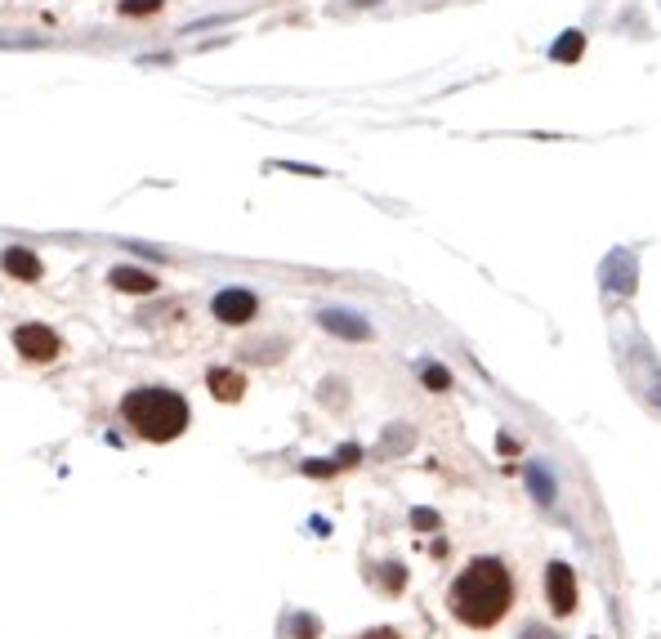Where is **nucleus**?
<instances>
[{
    "mask_svg": "<svg viewBox=\"0 0 661 639\" xmlns=\"http://www.w3.org/2000/svg\"><path fill=\"white\" fill-rule=\"evenodd\" d=\"M215 318L219 322H228V327H246V322L255 318V295L251 291H242V286H228V291H219L215 295Z\"/></svg>",
    "mask_w": 661,
    "mask_h": 639,
    "instance_id": "20e7f679",
    "label": "nucleus"
},
{
    "mask_svg": "<svg viewBox=\"0 0 661 639\" xmlns=\"http://www.w3.org/2000/svg\"><path fill=\"white\" fill-rule=\"evenodd\" d=\"M121 416H126V425L139 438L170 443L175 434H184L188 403L175 394V389H130L126 403H121Z\"/></svg>",
    "mask_w": 661,
    "mask_h": 639,
    "instance_id": "f03ea898",
    "label": "nucleus"
},
{
    "mask_svg": "<svg viewBox=\"0 0 661 639\" xmlns=\"http://www.w3.org/2000/svg\"><path fill=\"white\" fill-rule=\"evenodd\" d=\"M425 385H434V389H447V371H443V367H425Z\"/></svg>",
    "mask_w": 661,
    "mask_h": 639,
    "instance_id": "ddd939ff",
    "label": "nucleus"
},
{
    "mask_svg": "<svg viewBox=\"0 0 661 639\" xmlns=\"http://www.w3.org/2000/svg\"><path fill=\"white\" fill-rule=\"evenodd\" d=\"M358 5H371V0H358Z\"/></svg>",
    "mask_w": 661,
    "mask_h": 639,
    "instance_id": "dca6fc26",
    "label": "nucleus"
},
{
    "mask_svg": "<svg viewBox=\"0 0 661 639\" xmlns=\"http://www.w3.org/2000/svg\"><path fill=\"white\" fill-rule=\"evenodd\" d=\"M523 639H554V635L541 631V626H528V631H523Z\"/></svg>",
    "mask_w": 661,
    "mask_h": 639,
    "instance_id": "4468645a",
    "label": "nucleus"
},
{
    "mask_svg": "<svg viewBox=\"0 0 661 639\" xmlns=\"http://www.w3.org/2000/svg\"><path fill=\"white\" fill-rule=\"evenodd\" d=\"M528 479H532V488H536V497H541V501H554V488H550V479H545V474H541V470H532V474H528Z\"/></svg>",
    "mask_w": 661,
    "mask_h": 639,
    "instance_id": "f8f14e48",
    "label": "nucleus"
},
{
    "mask_svg": "<svg viewBox=\"0 0 661 639\" xmlns=\"http://www.w3.org/2000/svg\"><path fill=\"white\" fill-rule=\"evenodd\" d=\"M545 590H550L554 613H572V608H577V581H572V568L568 564H550Z\"/></svg>",
    "mask_w": 661,
    "mask_h": 639,
    "instance_id": "39448f33",
    "label": "nucleus"
},
{
    "mask_svg": "<svg viewBox=\"0 0 661 639\" xmlns=\"http://www.w3.org/2000/svg\"><path fill=\"white\" fill-rule=\"evenodd\" d=\"M210 389H215L219 398H237L242 394V376H237V371H210Z\"/></svg>",
    "mask_w": 661,
    "mask_h": 639,
    "instance_id": "1a4fd4ad",
    "label": "nucleus"
},
{
    "mask_svg": "<svg viewBox=\"0 0 661 639\" xmlns=\"http://www.w3.org/2000/svg\"><path fill=\"white\" fill-rule=\"evenodd\" d=\"M166 0H121V14H157Z\"/></svg>",
    "mask_w": 661,
    "mask_h": 639,
    "instance_id": "9d476101",
    "label": "nucleus"
},
{
    "mask_svg": "<svg viewBox=\"0 0 661 639\" xmlns=\"http://www.w3.org/2000/svg\"><path fill=\"white\" fill-rule=\"evenodd\" d=\"M112 286H121V291H130V295H148V291H157V278L152 273H139V269H112V278H108Z\"/></svg>",
    "mask_w": 661,
    "mask_h": 639,
    "instance_id": "0eeeda50",
    "label": "nucleus"
},
{
    "mask_svg": "<svg viewBox=\"0 0 661 639\" xmlns=\"http://www.w3.org/2000/svg\"><path fill=\"white\" fill-rule=\"evenodd\" d=\"M510 599H514V581L501 559H474L452 581V613L465 626H496L510 613Z\"/></svg>",
    "mask_w": 661,
    "mask_h": 639,
    "instance_id": "f257e3e1",
    "label": "nucleus"
},
{
    "mask_svg": "<svg viewBox=\"0 0 661 639\" xmlns=\"http://www.w3.org/2000/svg\"><path fill=\"white\" fill-rule=\"evenodd\" d=\"M581 54V36L577 32H568V41L559 45V50H554V59H577Z\"/></svg>",
    "mask_w": 661,
    "mask_h": 639,
    "instance_id": "9b49d317",
    "label": "nucleus"
},
{
    "mask_svg": "<svg viewBox=\"0 0 661 639\" xmlns=\"http://www.w3.org/2000/svg\"><path fill=\"white\" fill-rule=\"evenodd\" d=\"M322 327H327V331H340V336H353V340L367 336L362 318H353V313H322Z\"/></svg>",
    "mask_w": 661,
    "mask_h": 639,
    "instance_id": "6e6552de",
    "label": "nucleus"
},
{
    "mask_svg": "<svg viewBox=\"0 0 661 639\" xmlns=\"http://www.w3.org/2000/svg\"><path fill=\"white\" fill-rule=\"evenodd\" d=\"M362 639H398V635H394V631H367Z\"/></svg>",
    "mask_w": 661,
    "mask_h": 639,
    "instance_id": "2eb2a0df",
    "label": "nucleus"
},
{
    "mask_svg": "<svg viewBox=\"0 0 661 639\" xmlns=\"http://www.w3.org/2000/svg\"><path fill=\"white\" fill-rule=\"evenodd\" d=\"M0 264H5V273H9V278H18V282H36V278H41V260H36L32 251H23V246H9V251L0 255Z\"/></svg>",
    "mask_w": 661,
    "mask_h": 639,
    "instance_id": "423d86ee",
    "label": "nucleus"
},
{
    "mask_svg": "<svg viewBox=\"0 0 661 639\" xmlns=\"http://www.w3.org/2000/svg\"><path fill=\"white\" fill-rule=\"evenodd\" d=\"M14 345L18 354H23L27 362H54L63 354V340L54 336L50 327H41V322H27V327L14 331Z\"/></svg>",
    "mask_w": 661,
    "mask_h": 639,
    "instance_id": "7ed1b4c3",
    "label": "nucleus"
}]
</instances>
